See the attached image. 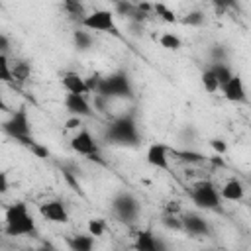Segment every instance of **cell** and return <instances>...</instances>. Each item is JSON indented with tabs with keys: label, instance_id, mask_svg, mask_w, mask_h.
I'll return each instance as SVG.
<instances>
[{
	"label": "cell",
	"instance_id": "1",
	"mask_svg": "<svg viewBox=\"0 0 251 251\" xmlns=\"http://www.w3.org/2000/svg\"><path fill=\"white\" fill-rule=\"evenodd\" d=\"M139 139L141 137H139V129H137L135 112L122 114L104 131V141L110 145H118V147H135L139 143Z\"/></svg>",
	"mask_w": 251,
	"mask_h": 251
},
{
	"label": "cell",
	"instance_id": "2",
	"mask_svg": "<svg viewBox=\"0 0 251 251\" xmlns=\"http://www.w3.org/2000/svg\"><path fill=\"white\" fill-rule=\"evenodd\" d=\"M4 220H6V226H4V231L6 235H12V237H18V235H33L37 231L35 227V220L33 216L29 214L27 210V204L25 202H14L6 208V214H4Z\"/></svg>",
	"mask_w": 251,
	"mask_h": 251
},
{
	"label": "cell",
	"instance_id": "3",
	"mask_svg": "<svg viewBox=\"0 0 251 251\" xmlns=\"http://www.w3.org/2000/svg\"><path fill=\"white\" fill-rule=\"evenodd\" d=\"M2 129H4V133H6L8 137L16 139L20 145H24V147H27V149H31V147L37 143V141L33 139V135H31V124H29V116H27L25 106H20V108L10 116V120H6V122L2 124Z\"/></svg>",
	"mask_w": 251,
	"mask_h": 251
},
{
	"label": "cell",
	"instance_id": "4",
	"mask_svg": "<svg viewBox=\"0 0 251 251\" xmlns=\"http://www.w3.org/2000/svg\"><path fill=\"white\" fill-rule=\"evenodd\" d=\"M96 94L104 98H133V86L129 80V75L126 71H114L108 76L102 78Z\"/></svg>",
	"mask_w": 251,
	"mask_h": 251
},
{
	"label": "cell",
	"instance_id": "5",
	"mask_svg": "<svg viewBox=\"0 0 251 251\" xmlns=\"http://www.w3.org/2000/svg\"><path fill=\"white\" fill-rule=\"evenodd\" d=\"M112 210H114V214L120 218V222L131 226V224H135L137 218H139L141 204H139V200H137L131 192L122 190V192H118V194L112 198Z\"/></svg>",
	"mask_w": 251,
	"mask_h": 251
},
{
	"label": "cell",
	"instance_id": "6",
	"mask_svg": "<svg viewBox=\"0 0 251 251\" xmlns=\"http://www.w3.org/2000/svg\"><path fill=\"white\" fill-rule=\"evenodd\" d=\"M190 198L200 210H218L220 208V192L216 190L212 180H198L190 188Z\"/></svg>",
	"mask_w": 251,
	"mask_h": 251
},
{
	"label": "cell",
	"instance_id": "7",
	"mask_svg": "<svg viewBox=\"0 0 251 251\" xmlns=\"http://www.w3.org/2000/svg\"><path fill=\"white\" fill-rule=\"evenodd\" d=\"M80 24L86 29H94V31H102V33H112L114 37H120V29L116 25L114 12H110V10H94L92 14L84 16V20Z\"/></svg>",
	"mask_w": 251,
	"mask_h": 251
},
{
	"label": "cell",
	"instance_id": "8",
	"mask_svg": "<svg viewBox=\"0 0 251 251\" xmlns=\"http://www.w3.org/2000/svg\"><path fill=\"white\" fill-rule=\"evenodd\" d=\"M71 147L75 153H80V155H86L88 159L100 155V147L96 143V139L92 137V133L88 129H80L73 139H71Z\"/></svg>",
	"mask_w": 251,
	"mask_h": 251
},
{
	"label": "cell",
	"instance_id": "9",
	"mask_svg": "<svg viewBox=\"0 0 251 251\" xmlns=\"http://www.w3.org/2000/svg\"><path fill=\"white\" fill-rule=\"evenodd\" d=\"M133 251H167V245L159 235H155L147 227V229H139L135 233Z\"/></svg>",
	"mask_w": 251,
	"mask_h": 251
},
{
	"label": "cell",
	"instance_id": "10",
	"mask_svg": "<svg viewBox=\"0 0 251 251\" xmlns=\"http://www.w3.org/2000/svg\"><path fill=\"white\" fill-rule=\"evenodd\" d=\"M39 214L43 216V220L53 222V224H67L69 222V212L63 204V200H47L39 206Z\"/></svg>",
	"mask_w": 251,
	"mask_h": 251
},
{
	"label": "cell",
	"instance_id": "11",
	"mask_svg": "<svg viewBox=\"0 0 251 251\" xmlns=\"http://www.w3.org/2000/svg\"><path fill=\"white\" fill-rule=\"evenodd\" d=\"M222 94L226 100L233 102V104H243L247 102V92H245V84H243V78L239 75H233L222 88Z\"/></svg>",
	"mask_w": 251,
	"mask_h": 251
},
{
	"label": "cell",
	"instance_id": "12",
	"mask_svg": "<svg viewBox=\"0 0 251 251\" xmlns=\"http://www.w3.org/2000/svg\"><path fill=\"white\" fill-rule=\"evenodd\" d=\"M182 231H186L188 235H194V237H202V235L210 233V226L200 214L188 212L182 216Z\"/></svg>",
	"mask_w": 251,
	"mask_h": 251
},
{
	"label": "cell",
	"instance_id": "13",
	"mask_svg": "<svg viewBox=\"0 0 251 251\" xmlns=\"http://www.w3.org/2000/svg\"><path fill=\"white\" fill-rule=\"evenodd\" d=\"M63 104L76 118H88V116H92V106L88 104V100H86L84 94H67Z\"/></svg>",
	"mask_w": 251,
	"mask_h": 251
},
{
	"label": "cell",
	"instance_id": "14",
	"mask_svg": "<svg viewBox=\"0 0 251 251\" xmlns=\"http://www.w3.org/2000/svg\"><path fill=\"white\" fill-rule=\"evenodd\" d=\"M145 159H147V163L151 167L169 171V147L167 145H163V143H151L147 147Z\"/></svg>",
	"mask_w": 251,
	"mask_h": 251
},
{
	"label": "cell",
	"instance_id": "15",
	"mask_svg": "<svg viewBox=\"0 0 251 251\" xmlns=\"http://www.w3.org/2000/svg\"><path fill=\"white\" fill-rule=\"evenodd\" d=\"M61 82H63V88L67 90V94H88L86 80L76 73H65Z\"/></svg>",
	"mask_w": 251,
	"mask_h": 251
},
{
	"label": "cell",
	"instance_id": "16",
	"mask_svg": "<svg viewBox=\"0 0 251 251\" xmlns=\"http://www.w3.org/2000/svg\"><path fill=\"white\" fill-rule=\"evenodd\" d=\"M67 245L71 251H94V235L90 233H76L67 237Z\"/></svg>",
	"mask_w": 251,
	"mask_h": 251
},
{
	"label": "cell",
	"instance_id": "17",
	"mask_svg": "<svg viewBox=\"0 0 251 251\" xmlns=\"http://www.w3.org/2000/svg\"><path fill=\"white\" fill-rule=\"evenodd\" d=\"M243 194H245V188H243V184H241L239 180H235V178L227 180V182L222 186V190H220V196H222L224 200H229V202H239V200L243 198Z\"/></svg>",
	"mask_w": 251,
	"mask_h": 251
},
{
	"label": "cell",
	"instance_id": "18",
	"mask_svg": "<svg viewBox=\"0 0 251 251\" xmlns=\"http://www.w3.org/2000/svg\"><path fill=\"white\" fill-rule=\"evenodd\" d=\"M12 73H14V82H25L31 75V67L27 61H16L12 65Z\"/></svg>",
	"mask_w": 251,
	"mask_h": 251
},
{
	"label": "cell",
	"instance_id": "19",
	"mask_svg": "<svg viewBox=\"0 0 251 251\" xmlns=\"http://www.w3.org/2000/svg\"><path fill=\"white\" fill-rule=\"evenodd\" d=\"M210 69H212V73L216 75V78H218V82H220V88L233 76V73H231V69L226 65V63H212L210 65Z\"/></svg>",
	"mask_w": 251,
	"mask_h": 251
},
{
	"label": "cell",
	"instance_id": "20",
	"mask_svg": "<svg viewBox=\"0 0 251 251\" xmlns=\"http://www.w3.org/2000/svg\"><path fill=\"white\" fill-rule=\"evenodd\" d=\"M173 153L178 155L180 161H184V163H194V165H196V163L208 161L206 155H202V153H198V151H192V149H173Z\"/></svg>",
	"mask_w": 251,
	"mask_h": 251
},
{
	"label": "cell",
	"instance_id": "21",
	"mask_svg": "<svg viewBox=\"0 0 251 251\" xmlns=\"http://www.w3.org/2000/svg\"><path fill=\"white\" fill-rule=\"evenodd\" d=\"M202 86H204V90L206 92H210V94H214V92H218L220 90V82H218V78H216V75L212 73V69L208 67L206 71H202Z\"/></svg>",
	"mask_w": 251,
	"mask_h": 251
},
{
	"label": "cell",
	"instance_id": "22",
	"mask_svg": "<svg viewBox=\"0 0 251 251\" xmlns=\"http://www.w3.org/2000/svg\"><path fill=\"white\" fill-rule=\"evenodd\" d=\"M73 41H75V47H76L78 51H86V49L92 45V37H90V33L84 31V29H76V31L73 33Z\"/></svg>",
	"mask_w": 251,
	"mask_h": 251
},
{
	"label": "cell",
	"instance_id": "23",
	"mask_svg": "<svg viewBox=\"0 0 251 251\" xmlns=\"http://www.w3.org/2000/svg\"><path fill=\"white\" fill-rule=\"evenodd\" d=\"M159 43H161V47H165V49H169V51H178V49L182 47L180 37L175 35V33H163V35L159 37Z\"/></svg>",
	"mask_w": 251,
	"mask_h": 251
},
{
	"label": "cell",
	"instance_id": "24",
	"mask_svg": "<svg viewBox=\"0 0 251 251\" xmlns=\"http://www.w3.org/2000/svg\"><path fill=\"white\" fill-rule=\"evenodd\" d=\"M210 57H212V63H227L229 51H227V47L216 43V45L210 47Z\"/></svg>",
	"mask_w": 251,
	"mask_h": 251
},
{
	"label": "cell",
	"instance_id": "25",
	"mask_svg": "<svg viewBox=\"0 0 251 251\" xmlns=\"http://www.w3.org/2000/svg\"><path fill=\"white\" fill-rule=\"evenodd\" d=\"M63 8L69 12V16L80 18V22L84 20V6H82L80 2H76V0H67V2L63 4Z\"/></svg>",
	"mask_w": 251,
	"mask_h": 251
},
{
	"label": "cell",
	"instance_id": "26",
	"mask_svg": "<svg viewBox=\"0 0 251 251\" xmlns=\"http://www.w3.org/2000/svg\"><path fill=\"white\" fill-rule=\"evenodd\" d=\"M153 12L157 14V16H161L167 24H175L176 22V16H175V12L171 10V8H167V4H153Z\"/></svg>",
	"mask_w": 251,
	"mask_h": 251
},
{
	"label": "cell",
	"instance_id": "27",
	"mask_svg": "<svg viewBox=\"0 0 251 251\" xmlns=\"http://www.w3.org/2000/svg\"><path fill=\"white\" fill-rule=\"evenodd\" d=\"M182 24H184V25H192V27L202 25V24H204V12H200V10L188 12V14L182 18Z\"/></svg>",
	"mask_w": 251,
	"mask_h": 251
},
{
	"label": "cell",
	"instance_id": "28",
	"mask_svg": "<svg viewBox=\"0 0 251 251\" xmlns=\"http://www.w3.org/2000/svg\"><path fill=\"white\" fill-rule=\"evenodd\" d=\"M0 78L4 82H14V73L8 63V55H0Z\"/></svg>",
	"mask_w": 251,
	"mask_h": 251
},
{
	"label": "cell",
	"instance_id": "29",
	"mask_svg": "<svg viewBox=\"0 0 251 251\" xmlns=\"http://www.w3.org/2000/svg\"><path fill=\"white\" fill-rule=\"evenodd\" d=\"M161 224L167 227V229H173V231H182V218L178 216H171V214H165Z\"/></svg>",
	"mask_w": 251,
	"mask_h": 251
},
{
	"label": "cell",
	"instance_id": "30",
	"mask_svg": "<svg viewBox=\"0 0 251 251\" xmlns=\"http://www.w3.org/2000/svg\"><path fill=\"white\" fill-rule=\"evenodd\" d=\"M76 175H78V173H73V171H69L67 167H63V176H65V180H67V182L73 186V190H75V192L82 194V188H80V182H78Z\"/></svg>",
	"mask_w": 251,
	"mask_h": 251
},
{
	"label": "cell",
	"instance_id": "31",
	"mask_svg": "<svg viewBox=\"0 0 251 251\" xmlns=\"http://www.w3.org/2000/svg\"><path fill=\"white\" fill-rule=\"evenodd\" d=\"M133 8H135V4H131V2H124V0H120V2L114 4V12H116L118 16H124V18H127V16L131 14Z\"/></svg>",
	"mask_w": 251,
	"mask_h": 251
},
{
	"label": "cell",
	"instance_id": "32",
	"mask_svg": "<svg viewBox=\"0 0 251 251\" xmlns=\"http://www.w3.org/2000/svg\"><path fill=\"white\" fill-rule=\"evenodd\" d=\"M104 229H106V226H104L102 220H90V222H88V233H90V235L102 237V235H104Z\"/></svg>",
	"mask_w": 251,
	"mask_h": 251
},
{
	"label": "cell",
	"instance_id": "33",
	"mask_svg": "<svg viewBox=\"0 0 251 251\" xmlns=\"http://www.w3.org/2000/svg\"><path fill=\"white\" fill-rule=\"evenodd\" d=\"M210 147L218 153V155H224L226 151H227V143L224 141V139H218V137H214V139H210Z\"/></svg>",
	"mask_w": 251,
	"mask_h": 251
},
{
	"label": "cell",
	"instance_id": "34",
	"mask_svg": "<svg viewBox=\"0 0 251 251\" xmlns=\"http://www.w3.org/2000/svg\"><path fill=\"white\" fill-rule=\"evenodd\" d=\"M84 80H86L88 92H94V94H96V90H98V86H100V82H102V76L92 75V76H88V78H84Z\"/></svg>",
	"mask_w": 251,
	"mask_h": 251
},
{
	"label": "cell",
	"instance_id": "35",
	"mask_svg": "<svg viewBox=\"0 0 251 251\" xmlns=\"http://www.w3.org/2000/svg\"><path fill=\"white\" fill-rule=\"evenodd\" d=\"M29 151H31L35 157H39V159H47V157H49V149H47L45 145H41V143H35Z\"/></svg>",
	"mask_w": 251,
	"mask_h": 251
},
{
	"label": "cell",
	"instance_id": "36",
	"mask_svg": "<svg viewBox=\"0 0 251 251\" xmlns=\"http://www.w3.org/2000/svg\"><path fill=\"white\" fill-rule=\"evenodd\" d=\"M165 214L178 216V214H180V202H176V200H169V202L165 204Z\"/></svg>",
	"mask_w": 251,
	"mask_h": 251
},
{
	"label": "cell",
	"instance_id": "37",
	"mask_svg": "<svg viewBox=\"0 0 251 251\" xmlns=\"http://www.w3.org/2000/svg\"><path fill=\"white\" fill-rule=\"evenodd\" d=\"M106 106H108V98H104L100 94H94V108L98 112H106Z\"/></svg>",
	"mask_w": 251,
	"mask_h": 251
},
{
	"label": "cell",
	"instance_id": "38",
	"mask_svg": "<svg viewBox=\"0 0 251 251\" xmlns=\"http://www.w3.org/2000/svg\"><path fill=\"white\" fill-rule=\"evenodd\" d=\"M10 53V39L6 33H0V55H8Z\"/></svg>",
	"mask_w": 251,
	"mask_h": 251
},
{
	"label": "cell",
	"instance_id": "39",
	"mask_svg": "<svg viewBox=\"0 0 251 251\" xmlns=\"http://www.w3.org/2000/svg\"><path fill=\"white\" fill-rule=\"evenodd\" d=\"M80 126V118H76V116H73V118H69L67 122H65V127L67 129H76Z\"/></svg>",
	"mask_w": 251,
	"mask_h": 251
},
{
	"label": "cell",
	"instance_id": "40",
	"mask_svg": "<svg viewBox=\"0 0 251 251\" xmlns=\"http://www.w3.org/2000/svg\"><path fill=\"white\" fill-rule=\"evenodd\" d=\"M212 165H216V167H226V163H224V159H222V155H214V157H210L208 159Z\"/></svg>",
	"mask_w": 251,
	"mask_h": 251
},
{
	"label": "cell",
	"instance_id": "41",
	"mask_svg": "<svg viewBox=\"0 0 251 251\" xmlns=\"http://www.w3.org/2000/svg\"><path fill=\"white\" fill-rule=\"evenodd\" d=\"M0 190H2V192L8 190V176H6V173L0 175Z\"/></svg>",
	"mask_w": 251,
	"mask_h": 251
},
{
	"label": "cell",
	"instance_id": "42",
	"mask_svg": "<svg viewBox=\"0 0 251 251\" xmlns=\"http://www.w3.org/2000/svg\"><path fill=\"white\" fill-rule=\"evenodd\" d=\"M137 8H139L141 12H145V14H149V12L153 10V4H149V2H141V4H137Z\"/></svg>",
	"mask_w": 251,
	"mask_h": 251
},
{
	"label": "cell",
	"instance_id": "43",
	"mask_svg": "<svg viewBox=\"0 0 251 251\" xmlns=\"http://www.w3.org/2000/svg\"><path fill=\"white\" fill-rule=\"evenodd\" d=\"M37 251H55V249H53V245H49V243H45V245H41V247H39Z\"/></svg>",
	"mask_w": 251,
	"mask_h": 251
},
{
	"label": "cell",
	"instance_id": "44",
	"mask_svg": "<svg viewBox=\"0 0 251 251\" xmlns=\"http://www.w3.org/2000/svg\"><path fill=\"white\" fill-rule=\"evenodd\" d=\"M249 129H251V126H249Z\"/></svg>",
	"mask_w": 251,
	"mask_h": 251
}]
</instances>
